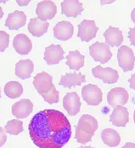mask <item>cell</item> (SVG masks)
<instances>
[{"label":"cell","instance_id":"cell-1","mask_svg":"<svg viewBox=\"0 0 135 148\" xmlns=\"http://www.w3.org/2000/svg\"><path fill=\"white\" fill-rule=\"evenodd\" d=\"M28 131L38 148H62L72 136V126L64 113L55 109L37 112L31 119Z\"/></svg>","mask_w":135,"mask_h":148},{"label":"cell","instance_id":"cell-2","mask_svg":"<svg viewBox=\"0 0 135 148\" xmlns=\"http://www.w3.org/2000/svg\"><path fill=\"white\" fill-rule=\"evenodd\" d=\"M118 65L124 73L132 71L134 67L135 56L134 51L127 45H122L117 51Z\"/></svg>","mask_w":135,"mask_h":148},{"label":"cell","instance_id":"cell-3","mask_svg":"<svg viewBox=\"0 0 135 148\" xmlns=\"http://www.w3.org/2000/svg\"><path fill=\"white\" fill-rule=\"evenodd\" d=\"M89 54L92 58L101 64L107 63L112 57L110 47L105 43L95 42L89 47Z\"/></svg>","mask_w":135,"mask_h":148},{"label":"cell","instance_id":"cell-4","mask_svg":"<svg viewBox=\"0 0 135 148\" xmlns=\"http://www.w3.org/2000/svg\"><path fill=\"white\" fill-rule=\"evenodd\" d=\"M82 97L89 106H98L103 100L101 89L95 84H87L82 88Z\"/></svg>","mask_w":135,"mask_h":148},{"label":"cell","instance_id":"cell-5","mask_svg":"<svg viewBox=\"0 0 135 148\" xmlns=\"http://www.w3.org/2000/svg\"><path fill=\"white\" fill-rule=\"evenodd\" d=\"M92 73L93 77L102 80L103 83L108 84L117 83L119 78L118 72L111 67H102L101 66H96L92 69Z\"/></svg>","mask_w":135,"mask_h":148},{"label":"cell","instance_id":"cell-6","mask_svg":"<svg viewBox=\"0 0 135 148\" xmlns=\"http://www.w3.org/2000/svg\"><path fill=\"white\" fill-rule=\"evenodd\" d=\"M99 27L93 20H83L78 25L77 37L83 42H89L96 37Z\"/></svg>","mask_w":135,"mask_h":148},{"label":"cell","instance_id":"cell-7","mask_svg":"<svg viewBox=\"0 0 135 148\" xmlns=\"http://www.w3.org/2000/svg\"><path fill=\"white\" fill-rule=\"evenodd\" d=\"M129 100V94L125 89L121 87H116L111 89L107 94V102L111 106H123L127 103Z\"/></svg>","mask_w":135,"mask_h":148},{"label":"cell","instance_id":"cell-8","mask_svg":"<svg viewBox=\"0 0 135 148\" xmlns=\"http://www.w3.org/2000/svg\"><path fill=\"white\" fill-rule=\"evenodd\" d=\"M57 13V7L53 1L45 0L39 2L37 4L36 14L38 18L40 20L47 21L48 20H52Z\"/></svg>","mask_w":135,"mask_h":148},{"label":"cell","instance_id":"cell-9","mask_svg":"<svg viewBox=\"0 0 135 148\" xmlns=\"http://www.w3.org/2000/svg\"><path fill=\"white\" fill-rule=\"evenodd\" d=\"M33 85L40 95L47 93L55 87L53 84V77L45 72L38 73L34 77Z\"/></svg>","mask_w":135,"mask_h":148},{"label":"cell","instance_id":"cell-10","mask_svg":"<svg viewBox=\"0 0 135 148\" xmlns=\"http://www.w3.org/2000/svg\"><path fill=\"white\" fill-rule=\"evenodd\" d=\"M80 97L76 92L67 93L63 98V107L70 116L76 115L81 109Z\"/></svg>","mask_w":135,"mask_h":148},{"label":"cell","instance_id":"cell-11","mask_svg":"<svg viewBox=\"0 0 135 148\" xmlns=\"http://www.w3.org/2000/svg\"><path fill=\"white\" fill-rule=\"evenodd\" d=\"M65 51L60 45H51L45 48L44 59L48 65L59 64L64 59Z\"/></svg>","mask_w":135,"mask_h":148},{"label":"cell","instance_id":"cell-12","mask_svg":"<svg viewBox=\"0 0 135 148\" xmlns=\"http://www.w3.org/2000/svg\"><path fill=\"white\" fill-rule=\"evenodd\" d=\"M62 15L68 18H76L84 10L82 3L77 0H65L60 4Z\"/></svg>","mask_w":135,"mask_h":148},{"label":"cell","instance_id":"cell-13","mask_svg":"<svg viewBox=\"0 0 135 148\" xmlns=\"http://www.w3.org/2000/svg\"><path fill=\"white\" fill-rule=\"evenodd\" d=\"M74 32V27L72 24L66 21L58 22L54 27V36L56 39L66 41L70 39Z\"/></svg>","mask_w":135,"mask_h":148},{"label":"cell","instance_id":"cell-14","mask_svg":"<svg viewBox=\"0 0 135 148\" xmlns=\"http://www.w3.org/2000/svg\"><path fill=\"white\" fill-rule=\"evenodd\" d=\"M33 110V104L28 99H22L12 106V114L18 119L27 118Z\"/></svg>","mask_w":135,"mask_h":148},{"label":"cell","instance_id":"cell-15","mask_svg":"<svg viewBox=\"0 0 135 148\" xmlns=\"http://www.w3.org/2000/svg\"><path fill=\"white\" fill-rule=\"evenodd\" d=\"M13 46L16 53L21 56L28 55L32 49V44L31 39L26 34L23 33L17 34L14 38Z\"/></svg>","mask_w":135,"mask_h":148},{"label":"cell","instance_id":"cell-16","mask_svg":"<svg viewBox=\"0 0 135 148\" xmlns=\"http://www.w3.org/2000/svg\"><path fill=\"white\" fill-rule=\"evenodd\" d=\"M76 128H78L82 132L93 135L95 131L99 128L98 121L96 119L89 114H83L79 119Z\"/></svg>","mask_w":135,"mask_h":148},{"label":"cell","instance_id":"cell-17","mask_svg":"<svg viewBox=\"0 0 135 148\" xmlns=\"http://www.w3.org/2000/svg\"><path fill=\"white\" fill-rule=\"evenodd\" d=\"M110 121L116 127H125L129 122V113L126 107L117 106L110 116Z\"/></svg>","mask_w":135,"mask_h":148},{"label":"cell","instance_id":"cell-18","mask_svg":"<svg viewBox=\"0 0 135 148\" xmlns=\"http://www.w3.org/2000/svg\"><path fill=\"white\" fill-rule=\"evenodd\" d=\"M27 22V15L24 12L15 10L10 13L5 21V26L10 30H18L23 27Z\"/></svg>","mask_w":135,"mask_h":148},{"label":"cell","instance_id":"cell-19","mask_svg":"<svg viewBox=\"0 0 135 148\" xmlns=\"http://www.w3.org/2000/svg\"><path fill=\"white\" fill-rule=\"evenodd\" d=\"M105 44L109 47H119L123 42L122 32L117 27H109L104 32Z\"/></svg>","mask_w":135,"mask_h":148},{"label":"cell","instance_id":"cell-20","mask_svg":"<svg viewBox=\"0 0 135 148\" xmlns=\"http://www.w3.org/2000/svg\"><path fill=\"white\" fill-rule=\"evenodd\" d=\"M49 23L48 21H44L38 17L31 18L28 23V32L34 37L40 38L44 35L48 28Z\"/></svg>","mask_w":135,"mask_h":148},{"label":"cell","instance_id":"cell-21","mask_svg":"<svg viewBox=\"0 0 135 148\" xmlns=\"http://www.w3.org/2000/svg\"><path fill=\"white\" fill-rule=\"evenodd\" d=\"M34 65L31 60H20L15 64V75L22 80L31 77Z\"/></svg>","mask_w":135,"mask_h":148},{"label":"cell","instance_id":"cell-22","mask_svg":"<svg viewBox=\"0 0 135 148\" xmlns=\"http://www.w3.org/2000/svg\"><path fill=\"white\" fill-rule=\"evenodd\" d=\"M85 82L86 77L82 73H66L61 77L59 84L70 89L74 86H80Z\"/></svg>","mask_w":135,"mask_h":148},{"label":"cell","instance_id":"cell-23","mask_svg":"<svg viewBox=\"0 0 135 148\" xmlns=\"http://www.w3.org/2000/svg\"><path fill=\"white\" fill-rule=\"evenodd\" d=\"M65 64L69 66L70 69L78 71L84 66V60L85 57L82 56L78 50L70 51L68 56H66Z\"/></svg>","mask_w":135,"mask_h":148},{"label":"cell","instance_id":"cell-24","mask_svg":"<svg viewBox=\"0 0 135 148\" xmlns=\"http://www.w3.org/2000/svg\"><path fill=\"white\" fill-rule=\"evenodd\" d=\"M101 139L106 146L110 147H117L121 142L120 134L113 129H105L101 133Z\"/></svg>","mask_w":135,"mask_h":148},{"label":"cell","instance_id":"cell-25","mask_svg":"<svg viewBox=\"0 0 135 148\" xmlns=\"http://www.w3.org/2000/svg\"><path fill=\"white\" fill-rule=\"evenodd\" d=\"M23 93V86L17 81L8 82L4 86V94L10 99L19 98Z\"/></svg>","mask_w":135,"mask_h":148},{"label":"cell","instance_id":"cell-26","mask_svg":"<svg viewBox=\"0 0 135 148\" xmlns=\"http://www.w3.org/2000/svg\"><path fill=\"white\" fill-rule=\"evenodd\" d=\"M5 131L10 134L17 135L21 132H23V122L19 119H12L7 122L5 127Z\"/></svg>","mask_w":135,"mask_h":148},{"label":"cell","instance_id":"cell-27","mask_svg":"<svg viewBox=\"0 0 135 148\" xmlns=\"http://www.w3.org/2000/svg\"><path fill=\"white\" fill-rule=\"evenodd\" d=\"M44 100L48 104H56L59 102L60 100V95H59V91L55 89V86L54 88L50 89L49 91H48L47 93H45L44 95H41Z\"/></svg>","mask_w":135,"mask_h":148},{"label":"cell","instance_id":"cell-28","mask_svg":"<svg viewBox=\"0 0 135 148\" xmlns=\"http://www.w3.org/2000/svg\"><path fill=\"white\" fill-rule=\"evenodd\" d=\"M93 135H92V134H86L84 133V132H82V130H80L78 128L76 127L75 138L78 143L86 145L88 142H89V141L92 140V137H93Z\"/></svg>","mask_w":135,"mask_h":148},{"label":"cell","instance_id":"cell-29","mask_svg":"<svg viewBox=\"0 0 135 148\" xmlns=\"http://www.w3.org/2000/svg\"><path fill=\"white\" fill-rule=\"evenodd\" d=\"M10 45V35L4 32L0 31V53L4 52Z\"/></svg>","mask_w":135,"mask_h":148},{"label":"cell","instance_id":"cell-30","mask_svg":"<svg viewBox=\"0 0 135 148\" xmlns=\"http://www.w3.org/2000/svg\"><path fill=\"white\" fill-rule=\"evenodd\" d=\"M6 141H7V134H6L5 129L0 127V147H3Z\"/></svg>","mask_w":135,"mask_h":148},{"label":"cell","instance_id":"cell-31","mask_svg":"<svg viewBox=\"0 0 135 148\" xmlns=\"http://www.w3.org/2000/svg\"><path fill=\"white\" fill-rule=\"evenodd\" d=\"M128 38L130 40V43L133 46H135V27L130 28L128 32Z\"/></svg>","mask_w":135,"mask_h":148},{"label":"cell","instance_id":"cell-32","mask_svg":"<svg viewBox=\"0 0 135 148\" xmlns=\"http://www.w3.org/2000/svg\"><path fill=\"white\" fill-rule=\"evenodd\" d=\"M129 82V85H130V88L132 89L135 90V73H134L131 76V78L128 80Z\"/></svg>","mask_w":135,"mask_h":148},{"label":"cell","instance_id":"cell-33","mask_svg":"<svg viewBox=\"0 0 135 148\" xmlns=\"http://www.w3.org/2000/svg\"><path fill=\"white\" fill-rule=\"evenodd\" d=\"M122 148H135V144L132 143V142H127Z\"/></svg>","mask_w":135,"mask_h":148},{"label":"cell","instance_id":"cell-34","mask_svg":"<svg viewBox=\"0 0 135 148\" xmlns=\"http://www.w3.org/2000/svg\"><path fill=\"white\" fill-rule=\"evenodd\" d=\"M29 0L27 1H17V3L20 4V5H22V6H25V5H27L29 3Z\"/></svg>","mask_w":135,"mask_h":148},{"label":"cell","instance_id":"cell-35","mask_svg":"<svg viewBox=\"0 0 135 148\" xmlns=\"http://www.w3.org/2000/svg\"><path fill=\"white\" fill-rule=\"evenodd\" d=\"M131 19H132L133 22L135 24V8L132 10V13H131Z\"/></svg>","mask_w":135,"mask_h":148},{"label":"cell","instance_id":"cell-36","mask_svg":"<svg viewBox=\"0 0 135 148\" xmlns=\"http://www.w3.org/2000/svg\"><path fill=\"white\" fill-rule=\"evenodd\" d=\"M3 16V9L0 7V19H2Z\"/></svg>","mask_w":135,"mask_h":148},{"label":"cell","instance_id":"cell-37","mask_svg":"<svg viewBox=\"0 0 135 148\" xmlns=\"http://www.w3.org/2000/svg\"><path fill=\"white\" fill-rule=\"evenodd\" d=\"M79 148H93V147H79Z\"/></svg>","mask_w":135,"mask_h":148},{"label":"cell","instance_id":"cell-38","mask_svg":"<svg viewBox=\"0 0 135 148\" xmlns=\"http://www.w3.org/2000/svg\"><path fill=\"white\" fill-rule=\"evenodd\" d=\"M134 123H135V111H134Z\"/></svg>","mask_w":135,"mask_h":148},{"label":"cell","instance_id":"cell-39","mask_svg":"<svg viewBox=\"0 0 135 148\" xmlns=\"http://www.w3.org/2000/svg\"><path fill=\"white\" fill-rule=\"evenodd\" d=\"M1 96H2V95H1V89H0V98H1Z\"/></svg>","mask_w":135,"mask_h":148}]
</instances>
